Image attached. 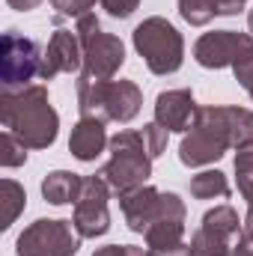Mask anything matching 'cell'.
<instances>
[{
	"instance_id": "9c48e42d",
	"label": "cell",
	"mask_w": 253,
	"mask_h": 256,
	"mask_svg": "<svg viewBox=\"0 0 253 256\" xmlns=\"http://www.w3.org/2000/svg\"><path fill=\"white\" fill-rule=\"evenodd\" d=\"M242 220L232 206H214L202 214L200 230L194 232L188 250L190 256H232L236 238L242 236Z\"/></svg>"
},
{
	"instance_id": "603a6c76",
	"label": "cell",
	"mask_w": 253,
	"mask_h": 256,
	"mask_svg": "<svg viewBox=\"0 0 253 256\" xmlns=\"http://www.w3.org/2000/svg\"><path fill=\"white\" fill-rule=\"evenodd\" d=\"M143 140H146V149H149V155H152V161L167 149V137H170V131L164 126H158V122H146L143 126Z\"/></svg>"
},
{
	"instance_id": "277c9868",
	"label": "cell",
	"mask_w": 253,
	"mask_h": 256,
	"mask_svg": "<svg viewBox=\"0 0 253 256\" xmlns=\"http://www.w3.org/2000/svg\"><path fill=\"white\" fill-rule=\"evenodd\" d=\"M114 194H128L152 176V155L140 131H120L110 137V161L98 170Z\"/></svg>"
},
{
	"instance_id": "e0dca14e",
	"label": "cell",
	"mask_w": 253,
	"mask_h": 256,
	"mask_svg": "<svg viewBox=\"0 0 253 256\" xmlns=\"http://www.w3.org/2000/svg\"><path fill=\"white\" fill-rule=\"evenodd\" d=\"M143 238H146L149 248H173V244H182V238H185V220H182V218L155 220V224L143 232Z\"/></svg>"
},
{
	"instance_id": "44dd1931",
	"label": "cell",
	"mask_w": 253,
	"mask_h": 256,
	"mask_svg": "<svg viewBox=\"0 0 253 256\" xmlns=\"http://www.w3.org/2000/svg\"><path fill=\"white\" fill-rule=\"evenodd\" d=\"M179 15L190 27H206L218 12H214V0H179Z\"/></svg>"
},
{
	"instance_id": "7402d4cb",
	"label": "cell",
	"mask_w": 253,
	"mask_h": 256,
	"mask_svg": "<svg viewBox=\"0 0 253 256\" xmlns=\"http://www.w3.org/2000/svg\"><path fill=\"white\" fill-rule=\"evenodd\" d=\"M0 164L3 167H21V164H27V146L12 131L0 134Z\"/></svg>"
},
{
	"instance_id": "4316f807",
	"label": "cell",
	"mask_w": 253,
	"mask_h": 256,
	"mask_svg": "<svg viewBox=\"0 0 253 256\" xmlns=\"http://www.w3.org/2000/svg\"><path fill=\"white\" fill-rule=\"evenodd\" d=\"M92 256H146L143 248H134V244H108V248H98Z\"/></svg>"
},
{
	"instance_id": "1f68e13d",
	"label": "cell",
	"mask_w": 253,
	"mask_h": 256,
	"mask_svg": "<svg viewBox=\"0 0 253 256\" xmlns=\"http://www.w3.org/2000/svg\"><path fill=\"white\" fill-rule=\"evenodd\" d=\"M242 232H250V236H253V212L244 214V220H242Z\"/></svg>"
},
{
	"instance_id": "7c38bea8",
	"label": "cell",
	"mask_w": 253,
	"mask_h": 256,
	"mask_svg": "<svg viewBox=\"0 0 253 256\" xmlns=\"http://www.w3.org/2000/svg\"><path fill=\"white\" fill-rule=\"evenodd\" d=\"M253 45L250 33H236V30H214L202 33L194 45V60L202 68H226L232 66L248 48Z\"/></svg>"
},
{
	"instance_id": "8992f818",
	"label": "cell",
	"mask_w": 253,
	"mask_h": 256,
	"mask_svg": "<svg viewBox=\"0 0 253 256\" xmlns=\"http://www.w3.org/2000/svg\"><path fill=\"white\" fill-rule=\"evenodd\" d=\"M74 33L80 39V48H84V68H80L78 78H86V80H114V74L126 63V45H122V39L104 33L102 24H98V18H96V12L80 15Z\"/></svg>"
},
{
	"instance_id": "5bb4252c",
	"label": "cell",
	"mask_w": 253,
	"mask_h": 256,
	"mask_svg": "<svg viewBox=\"0 0 253 256\" xmlns=\"http://www.w3.org/2000/svg\"><path fill=\"white\" fill-rule=\"evenodd\" d=\"M196 98L190 90H167L155 98V122L167 131H182L188 134L194 120H196Z\"/></svg>"
},
{
	"instance_id": "7a4b0ae2",
	"label": "cell",
	"mask_w": 253,
	"mask_h": 256,
	"mask_svg": "<svg viewBox=\"0 0 253 256\" xmlns=\"http://www.w3.org/2000/svg\"><path fill=\"white\" fill-rule=\"evenodd\" d=\"M0 122L27 149H48L57 140L60 116L48 102V90L39 84L0 92Z\"/></svg>"
},
{
	"instance_id": "d4e9b609",
	"label": "cell",
	"mask_w": 253,
	"mask_h": 256,
	"mask_svg": "<svg viewBox=\"0 0 253 256\" xmlns=\"http://www.w3.org/2000/svg\"><path fill=\"white\" fill-rule=\"evenodd\" d=\"M51 6L57 9L60 18H80L96 6V0H51Z\"/></svg>"
},
{
	"instance_id": "9a60e30c",
	"label": "cell",
	"mask_w": 253,
	"mask_h": 256,
	"mask_svg": "<svg viewBox=\"0 0 253 256\" xmlns=\"http://www.w3.org/2000/svg\"><path fill=\"white\" fill-rule=\"evenodd\" d=\"M104 146H110L108 131H104V120H92V116H80L78 126L68 134V152L78 161H96Z\"/></svg>"
},
{
	"instance_id": "ba28073f",
	"label": "cell",
	"mask_w": 253,
	"mask_h": 256,
	"mask_svg": "<svg viewBox=\"0 0 253 256\" xmlns=\"http://www.w3.org/2000/svg\"><path fill=\"white\" fill-rule=\"evenodd\" d=\"M72 220H33L15 242L18 256H74L80 250V236Z\"/></svg>"
},
{
	"instance_id": "5b68a950",
	"label": "cell",
	"mask_w": 253,
	"mask_h": 256,
	"mask_svg": "<svg viewBox=\"0 0 253 256\" xmlns=\"http://www.w3.org/2000/svg\"><path fill=\"white\" fill-rule=\"evenodd\" d=\"M131 42L152 74H173L185 63V39L161 15H152L143 24H137L131 33Z\"/></svg>"
},
{
	"instance_id": "f546056e",
	"label": "cell",
	"mask_w": 253,
	"mask_h": 256,
	"mask_svg": "<svg viewBox=\"0 0 253 256\" xmlns=\"http://www.w3.org/2000/svg\"><path fill=\"white\" fill-rule=\"evenodd\" d=\"M232 256H253V236L250 232H242L238 238H236V250Z\"/></svg>"
},
{
	"instance_id": "8fae6325",
	"label": "cell",
	"mask_w": 253,
	"mask_h": 256,
	"mask_svg": "<svg viewBox=\"0 0 253 256\" xmlns=\"http://www.w3.org/2000/svg\"><path fill=\"white\" fill-rule=\"evenodd\" d=\"M110 185L96 173V176H84V191L74 202V230L80 238H98L110 230V212H108V200H110Z\"/></svg>"
},
{
	"instance_id": "ffe728a7",
	"label": "cell",
	"mask_w": 253,
	"mask_h": 256,
	"mask_svg": "<svg viewBox=\"0 0 253 256\" xmlns=\"http://www.w3.org/2000/svg\"><path fill=\"white\" fill-rule=\"evenodd\" d=\"M236 179L238 194L248 200V212H253V143L236 149Z\"/></svg>"
},
{
	"instance_id": "2e32d148",
	"label": "cell",
	"mask_w": 253,
	"mask_h": 256,
	"mask_svg": "<svg viewBox=\"0 0 253 256\" xmlns=\"http://www.w3.org/2000/svg\"><path fill=\"white\" fill-rule=\"evenodd\" d=\"M84 191V176L72 173V170H54L42 179V196L51 206H68L78 202V196Z\"/></svg>"
},
{
	"instance_id": "4fadbf2b",
	"label": "cell",
	"mask_w": 253,
	"mask_h": 256,
	"mask_svg": "<svg viewBox=\"0 0 253 256\" xmlns=\"http://www.w3.org/2000/svg\"><path fill=\"white\" fill-rule=\"evenodd\" d=\"M84 68V48H80V39L78 33L72 30H57L51 39H48V48L42 51V68H39V78L42 80H51L57 74H72L78 72L80 74Z\"/></svg>"
},
{
	"instance_id": "30bf717a",
	"label": "cell",
	"mask_w": 253,
	"mask_h": 256,
	"mask_svg": "<svg viewBox=\"0 0 253 256\" xmlns=\"http://www.w3.org/2000/svg\"><path fill=\"white\" fill-rule=\"evenodd\" d=\"M39 68H42V48L33 39L21 36L15 30L3 33V39H0V84H3V90L30 86L27 80H33L39 74Z\"/></svg>"
},
{
	"instance_id": "83f0119b",
	"label": "cell",
	"mask_w": 253,
	"mask_h": 256,
	"mask_svg": "<svg viewBox=\"0 0 253 256\" xmlns=\"http://www.w3.org/2000/svg\"><path fill=\"white\" fill-rule=\"evenodd\" d=\"M248 0H214V12L218 15H238L244 9Z\"/></svg>"
},
{
	"instance_id": "4dcf8cb0",
	"label": "cell",
	"mask_w": 253,
	"mask_h": 256,
	"mask_svg": "<svg viewBox=\"0 0 253 256\" xmlns=\"http://www.w3.org/2000/svg\"><path fill=\"white\" fill-rule=\"evenodd\" d=\"M9 3V9H15V12H30V9H36L42 0H6Z\"/></svg>"
},
{
	"instance_id": "f1b7e54d",
	"label": "cell",
	"mask_w": 253,
	"mask_h": 256,
	"mask_svg": "<svg viewBox=\"0 0 253 256\" xmlns=\"http://www.w3.org/2000/svg\"><path fill=\"white\" fill-rule=\"evenodd\" d=\"M146 256H190L188 244L182 242V244H173V248H149Z\"/></svg>"
},
{
	"instance_id": "3957f363",
	"label": "cell",
	"mask_w": 253,
	"mask_h": 256,
	"mask_svg": "<svg viewBox=\"0 0 253 256\" xmlns=\"http://www.w3.org/2000/svg\"><path fill=\"white\" fill-rule=\"evenodd\" d=\"M143 108V92L134 80H86L78 78V110L80 116L104 122H131Z\"/></svg>"
},
{
	"instance_id": "d6986e66",
	"label": "cell",
	"mask_w": 253,
	"mask_h": 256,
	"mask_svg": "<svg viewBox=\"0 0 253 256\" xmlns=\"http://www.w3.org/2000/svg\"><path fill=\"white\" fill-rule=\"evenodd\" d=\"M0 202H3V220H0V226L9 230V226L15 224V218L24 212L27 194H24V188H21L15 179H3V182H0Z\"/></svg>"
},
{
	"instance_id": "cb8c5ba5",
	"label": "cell",
	"mask_w": 253,
	"mask_h": 256,
	"mask_svg": "<svg viewBox=\"0 0 253 256\" xmlns=\"http://www.w3.org/2000/svg\"><path fill=\"white\" fill-rule=\"evenodd\" d=\"M232 74H236V80L244 86V92L253 98V45L232 63Z\"/></svg>"
},
{
	"instance_id": "d6a6232c",
	"label": "cell",
	"mask_w": 253,
	"mask_h": 256,
	"mask_svg": "<svg viewBox=\"0 0 253 256\" xmlns=\"http://www.w3.org/2000/svg\"><path fill=\"white\" fill-rule=\"evenodd\" d=\"M248 27H250V36H253V9L248 12Z\"/></svg>"
},
{
	"instance_id": "52a82bcc",
	"label": "cell",
	"mask_w": 253,
	"mask_h": 256,
	"mask_svg": "<svg viewBox=\"0 0 253 256\" xmlns=\"http://www.w3.org/2000/svg\"><path fill=\"white\" fill-rule=\"evenodd\" d=\"M120 206H122V214H126V224L131 232H146L155 220H164V218H182L185 220V202L179 194L170 191H158L152 185H140L134 191H128L120 196Z\"/></svg>"
},
{
	"instance_id": "484cf974",
	"label": "cell",
	"mask_w": 253,
	"mask_h": 256,
	"mask_svg": "<svg viewBox=\"0 0 253 256\" xmlns=\"http://www.w3.org/2000/svg\"><path fill=\"white\" fill-rule=\"evenodd\" d=\"M102 9L110 15V18H128L134 15V9L140 6V0H98Z\"/></svg>"
},
{
	"instance_id": "6da1fadb",
	"label": "cell",
	"mask_w": 253,
	"mask_h": 256,
	"mask_svg": "<svg viewBox=\"0 0 253 256\" xmlns=\"http://www.w3.org/2000/svg\"><path fill=\"white\" fill-rule=\"evenodd\" d=\"M253 143V110L248 108H200L190 131L179 143L185 167H206L224 158L226 149Z\"/></svg>"
},
{
	"instance_id": "ac0fdd59",
	"label": "cell",
	"mask_w": 253,
	"mask_h": 256,
	"mask_svg": "<svg viewBox=\"0 0 253 256\" xmlns=\"http://www.w3.org/2000/svg\"><path fill=\"white\" fill-rule=\"evenodd\" d=\"M190 196L196 200H214V196H230V182L220 170H202L190 179Z\"/></svg>"
}]
</instances>
